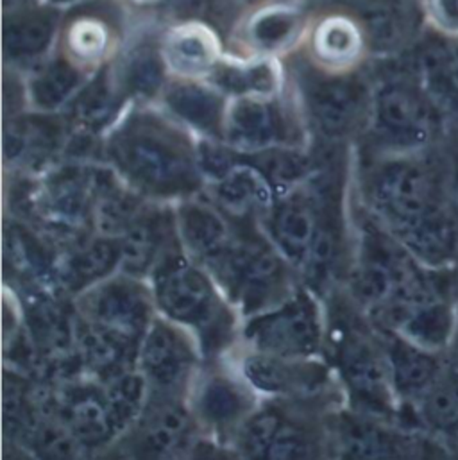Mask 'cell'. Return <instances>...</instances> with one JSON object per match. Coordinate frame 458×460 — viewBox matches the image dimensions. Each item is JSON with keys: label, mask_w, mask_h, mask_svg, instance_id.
Masks as SVG:
<instances>
[{"label": "cell", "mask_w": 458, "mask_h": 460, "mask_svg": "<svg viewBox=\"0 0 458 460\" xmlns=\"http://www.w3.org/2000/svg\"><path fill=\"white\" fill-rule=\"evenodd\" d=\"M360 207L419 263L450 270L458 263V225L448 172L428 153L374 158L360 180Z\"/></svg>", "instance_id": "6da1fadb"}, {"label": "cell", "mask_w": 458, "mask_h": 460, "mask_svg": "<svg viewBox=\"0 0 458 460\" xmlns=\"http://www.w3.org/2000/svg\"><path fill=\"white\" fill-rule=\"evenodd\" d=\"M101 162L151 203L178 205L207 190L199 138L160 104L129 106L102 138Z\"/></svg>", "instance_id": "7a4b0ae2"}, {"label": "cell", "mask_w": 458, "mask_h": 460, "mask_svg": "<svg viewBox=\"0 0 458 460\" xmlns=\"http://www.w3.org/2000/svg\"><path fill=\"white\" fill-rule=\"evenodd\" d=\"M326 349L344 396L353 412L400 423L401 407L392 389L380 330L355 305L344 288L324 299Z\"/></svg>", "instance_id": "3957f363"}, {"label": "cell", "mask_w": 458, "mask_h": 460, "mask_svg": "<svg viewBox=\"0 0 458 460\" xmlns=\"http://www.w3.org/2000/svg\"><path fill=\"white\" fill-rule=\"evenodd\" d=\"M158 315L187 330L205 364L228 360L240 346L242 319L217 279L187 256L169 252L149 278Z\"/></svg>", "instance_id": "277c9868"}, {"label": "cell", "mask_w": 458, "mask_h": 460, "mask_svg": "<svg viewBox=\"0 0 458 460\" xmlns=\"http://www.w3.org/2000/svg\"><path fill=\"white\" fill-rule=\"evenodd\" d=\"M342 398H261L234 439L242 460H333L331 418Z\"/></svg>", "instance_id": "5b68a950"}, {"label": "cell", "mask_w": 458, "mask_h": 460, "mask_svg": "<svg viewBox=\"0 0 458 460\" xmlns=\"http://www.w3.org/2000/svg\"><path fill=\"white\" fill-rule=\"evenodd\" d=\"M210 274L242 321L283 303L301 287L297 272L254 223H240L234 243Z\"/></svg>", "instance_id": "8992f818"}, {"label": "cell", "mask_w": 458, "mask_h": 460, "mask_svg": "<svg viewBox=\"0 0 458 460\" xmlns=\"http://www.w3.org/2000/svg\"><path fill=\"white\" fill-rule=\"evenodd\" d=\"M294 97L308 131L326 146L344 144L366 131L373 88L360 72H326L299 56L292 66Z\"/></svg>", "instance_id": "52a82bcc"}, {"label": "cell", "mask_w": 458, "mask_h": 460, "mask_svg": "<svg viewBox=\"0 0 458 460\" xmlns=\"http://www.w3.org/2000/svg\"><path fill=\"white\" fill-rule=\"evenodd\" d=\"M443 119L414 75L391 77L373 88L366 133L376 158L423 155L434 146Z\"/></svg>", "instance_id": "ba28073f"}, {"label": "cell", "mask_w": 458, "mask_h": 460, "mask_svg": "<svg viewBox=\"0 0 458 460\" xmlns=\"http://www.w3.org/2000/svg\"><path fill=\"white\" fill-rule=\"evenodd\" d=\"M238 348L283 358L324 357V301L301 283L283 303L242 321Z\"/></svg>", "instance_id": "9c48e42d"}, {"label": "cell", "mask_w": 458, "mask_h": 460, "mask_svg": "<svg viewBox=\"0 0 458 460\" xmlns=\"http://www.w3.org/2000/svg\"><path fill=\"white\" fill-rule=\"evenodd\" d=\"M439 439L421 429L340 407L331 418L333 460H452Z\"/></svg>", "instance_id": "30bf717a"}, {"label": "cell", "mask_w": 458, "mask_h": 460, "mask_svg": "<svg viewBox=\"0 0 458 460\" xmlns=\"http://www.w3.org/2000/svg\"><path fill=\"white\" fill-rule=\"evenodd\" d=\"M308 135L294 93L229 99L223 142L240 155L306 147Z\"/></svg>", "instance_id": "8fae6325"}, {"label": "cell", "mask_w": 458, "mask_h": 460, "mask_svg": "<svg viewBox=\"0 0 458 460\" xmlns=\"http://www.w3.org/2000/svg\"><path fill=\"white\" fill-rule=\"evenodd\" d=\"M124 0H79L65 7L57 50L90 74L111 65L129 43Z\"/></svg>", "instance_id": "7c38bea8"}, {"label": "cell", "mask_w": 458, "mask_h": 460, "mask_svg": "<svg viewBox=\"0 0 458 460\" xmlns=\"http://www.w3.org/2000/svg\"><path fill=\"white\" fill-rule=\"evenodd\" d=\"M201 436L189 398L151 393L142 414L101 460H180Z\"/></svg>", "instance_id": "4fadbf2b"}, {"label": "cell", "mask_w": 458, "mask_h": 460, "mask_svg": "<svg viewBox=\"0 0 458 460\" xmlns=\"http://www.w3.org/2000/svg\"><path fill=\"white\" fill-rule=\"evenodd\" d=\"M40 384L45 407L66 425L92 456L101 459L124 434L102 382L77 375Z\"/></svg>", "instance_id": "5bb4252c"}, {"label": "cell", "mask_w": 458, "mask_h": 460, "mask_svg": "<svg viewBox=\"0 0 458 460\" xmlns=\"http://www.w3.org/2000/svg\"><path fill=\"white\" fill-rule=\"evenodd\" d=\"M260 402L258 393L229 360L205 364L189 393V405L203 436L226 445H234Z\"/></svg>", "instance_id": "9a60e30c"}, {"label": "cell", "mask_w": 458, "mask_h": 460, "mask_svg": "<svg viewBox=\"0 0 458 460\" xmlns=\"http://www.w3.org/2000/svg\"><path fill=\"white\" fill-rule=\"evenodd\" d=\"M260 398H342L337 376L324 357L283 358L238 348L228 358Z\"/></svg>", "instance_id": "2e32d148"}, {"label": "cell", "mask_w": 458, "mask_h": 460, "mask_svg": "<svg viewBox=\"0 0 458 460\" xmlns=\"http://www.w3.org/2000/svg\"><path fill=\"white\" fill-rule=\"evenodd\" d=\"M72 301L79 317L135 344L158 317L149 281L126 272L113 274Z\"/></svg>", "instance_id": "e0dca14e"}, {"label": "cell", "mask_w": 458, "mask_h": 460, "mask_svg": "<svg viewBox=\"0 0 458 460\" xmlns=\"http://www.w3.org/2000/svg\"><path fill=\"white\" fill-rule=\"evenodd\" d=\"M205 358L196 339L178 324L158 315L144 335L137 369L153 394L189 398Z\"/></svg>", "instance_id": "ac0fdd59"}, {"label": "cell", "mask_w": 458, "mask_h": 460, "mask_svg": "<svg viewBox=\"0 0 458 460\" xmlns=\"http://www.w3.org/2000/svg\"><path fill=\"white\" fill-rule=\"evenodd\" d=\"M310 22L299 0H261L245 9L229 34L226 52L242 59H277L301 47Z\"/></svg>", "instance_id": "d6986e66"}, {"label": "cell", "mask_w": 458, "mask_h": 460, "mask_svg": "<svg viewBox=\"0 0 458 460\" xmlns=\"http://www.w3.org/2000/svg\"><path fill=\"white\" fill-rule=\"evenodd\" d=\"M324 167V164H322ZM322 167L299 189L277 196L260 219V230L301 279L312 254L322 214Z\"/></svg>", "instance_id": "ffe728a7"}, {"label": "cell", "mask_w": 458, "mask_h": 460, "mask_svg": "<svg viewBox=\"0 0 458 460\" xmlns=\"http://www.w3.org/2000/svg\"><path fill=\"white\" fill-rule=\"evenodd\" d=\"M70 128L65 115L22 110L5 117L4 158L18 174L36 178L57 165L66 151Z\"/></svg>", "instance_id": "44dd1931"}, {"label": "cell", "mask_w": 458, "mask_h": 460, "mask_svg": "<svg viewBox=\"0 0 458 460\" xmlns=\"http://www.w3.org/2000/svg\"><path fill=\"white\" fill-rule=\"evenodd\" d=\"M65 7L48 0L4 11L2 54L5 68L23 75L57 47Z\"/></svg>", "instance_id": "7402d4cb"}, {"label": "cell", "mask_w": 458, "mask_h": 460, "mask_svg": "<svg viewBox=\"0 0 458 460\" xmlns=\"http://www.w3.org/2000/svg\"><path fill=\"white\" fill-rule=\"evenodd\" d=\"M303 58L326 72H357L371 50L360 20L351 11H331L310 22Z\"/></svg>", "instance_id": "603a6c76"}, {"label": "cell", "mask_w": 458, "mask_h": 460, "mask_svg": "<svg viewBox=\"0 0 458 460\" xmlns=\"http://www.w3.org/2000/svg\"><path fill=\"white\" fill-rule=\"evenodd\" d=\"M176 231L183 251L208 272L228 254L240 223L228 217L207 194L174 205Z\"/></svg>", "instance_id": "cb8c5ba5"}, {"label": "cell", "mask_w": 458, "mask_h": 460, "mask_svg": "<svg viewBox=\"0 0 458 460\" xmlns=\"http://www.w3.org/2000/svg\"><path fill=\"white\" fill-rule=\"evenodd\" d=\"M120 243V272L147 279L160 261L181 247L174 205L149 203L142 216L119 236Z\"/></svg>", "instance_id": "d4e9b609"}, {"label": "cell", "mask_w": 458, "mask_h": 460, "mask_svg": "<svg viewBox=\"0 0 458 460\" xmlns=\"http://www.w3.org/2000/svg\"><path fill=\"white\" fill-rule=\"evenodd\" d=\"M160 49L171 77L176 79L208 81L228 54L225 38L198 22L167 23L160 32Z\"/></svg>", "instance_id": "484cf974"}, {"label": "cell", "mask_w": 458, "mask_h": 460, "mask_svg": "<svg viewBox=\"0 0 458 460\" xmlns=\"http://www.w3.org/2000/svg\"><path fill=\"white\" fill-rule=\"evenodd\" d=\"M158 104L194 137L223 142L229 97L210 81L171 77Z\"/></svg>", "instance_id": "4316f807"}, {"label": "cell", "mask_w": 458, "mask_h": 460, "mask_svg": "<svg viewBox=\"0 0 458 460\" xmlns=\"http://www.w3.org/2000/svg\"><path fill=\"white\" fill-rule=\"evenodd\" d=\"M380 335L392 389L403 416L405 411L412 409L434 387L445 369L448 353L428 351L394 332L380 330Z\"/></svg>", "instance_id": "83f0119b"}, {"label": "cell", "mask_w": 458, "mask_h": 460, "mask_svg": "<svg viewBox=\"0 0 458 460\" xmlns=\"http://www.w3.org/2000/svg\"><path fill=\"white\" fill-rule=\"evenodd\" d=\"M120 272L119 238L92 233L57 254L56 290L75 299L88 288Z\"/></svg>", "instance_id": "f1b7e54d"}, {"label": "cell", "mask_w": 458, "mask_h": 460, "mask_svg": "<svg viewBox=\"0 0 458 460\" xmlns=\"http://www.w3.org/2000/svg\"><path fill=\"white\" fill-rule=\"evenodd\" d=\"M111 70L119 88L131 106L158 104L167 83L171 81V74L160 49V34L153 36L145 32L129 41L111 63Z\"/></svg>", "instance_id": "f546056e"}, {"label": "cell", "mask_w": 458, "mask_h": 460, "mask_svg": "<svg viewBox=\"0 0 458 460\" xmlns=\"http://www.w3.org/2000/svg\"><path fill=\"white\" fill-rule=\"evenodd\" d=\"M93 75L56 49L22 75L25 108L63 115Z\"/></svg>", "instance_id": "4dcf8cb0"}, {"label": "cell", "mask_w": 458, "mask_h": 460, "mask_svg": "<svg viewBox=\"0 0 458 460\" xmlns=\"http://www.w3.org/2000/svg\"><path fill=\"white\" fill-rule=\"evenodd\" d=\"M205 194L234 223H260L277 198L265 176L240 155L219 180L207 185Z\"/></svg>", "instance_id": "1f68e13d"}, {"label": "cell", "mask_w": 458, "mask_h": 460, "mask_svg": "<svg viewBox=\"0 0 458 460\" xmlns=\"http://www.w3.org/2000/svg\"><path fill=\"white\" fill-rule=\"evenodd\" d=\"M387 332H394L428 351L448 353L457 339V292L436 296L410 306Z\"/></svg>", "instance_id": "d6a6232c"}, {"label": "cell", "mask_w": 458, "mask_h": 460, "mask_svg": "<svg viewBox=\"0 0 458 460\" xmlns=\"http://www.w3.org/2000/svg\"><path fill=\"white\" fill-rule=\"evenodd\" d=\"M412 75L443 117L458 115V40L434 32L416 52Z\"/></svg>", "instance_id": "836d02e7"}, {"label": "cell", "mask_w": 458, "mask_h": 460, "mask_svg": "<svg viewBox=\"0 0 458 460\" xmlns=\"http://www.w3.org/2000/svg\"><path fill=\"white\" fill-rule=\"evenodd\" d=\"M401 423L439 439L458 436V357L448 351L441 376L412 409L403 412Z\"/></svg>", "instance_id": "e575fe53"}, {"label": "cell", "mask_w": 458, "mask_h": 460, "mask_svg": "<svg viewBox=\"0 0 458 460\" xmlns=\"http://www.w3.org/2000/svg\"><path fill=\"white\" fill-rule=\"evenodd\" d=\"M208 81L229 99L272 97L283 93L288 83L279 59H242L229 54Z\"/></svg>", "instance_id": "d590c367"}, {"label": "cell", "mask_w": 458, "mask_h": 460, "mask_svg": "<svg viewBox=\"0 0 458 460\" xmlns=\"http://www.w3.org/2000/svg\"><path fill=\"white\" fill-rule=\"evenodd\" d=\"M36 460H101L92 456L41 398V411L18 441Z\"/></svg>", "instance_id": "8d00e7d4"}, {"label": "cell", "mask_w": 458, "mask_h": 460, "mask_svg": "<svg viewBox=\"0 0 458 460\" xmlns=\"http://www.w3.org/2000/svg\"><path fill=\"white\" fill-rule=\"evenodd\" d=\"M169 23L198 22L214 27L225 41L245 13L240 0H162L156 4Z\"/></svg>", "instance_id": "74e56055"}, {"label": "cell", "mask_w": 458, "mask_h": 460, "mask_svg": "<svg viewBox=\"0 0 458 460\" xmlns=\"http://www.w3.org/2000/svg\"><path fill=\"white\" fill-rule=\"evenodd\" d=\"M421 9L432 32L458 40V0H421Z\"/></svg>", "instance_id": "f35d334b"}, {"label": "cell", "mask_w": 458, "mask_h": 460, "mask_svg": "<svg viewBox=\"0 0 458 460\" xmlns=\"http://www.w3.org/2000/svg\"><path fill=\"white\" fill-rule=\"evenodd\" d=\"M180 460H242L233 445L201 436Z\"/></svg>", "instance_id": "ab89813d"}, {"label": "cell", "mask_w": 458, "mask_h": 460, "mask_svg": "<svg viewBox=\"0 0 458 460\" xmlns=\"http://www.w3.org/2000/svg\"><path fill=\"white\" fill-rule=\"evenodd\" d=\"M448 192H450V205L458 225V165L448 171Z\"/></svg>", "instance_id": "60d3db41"}, {"label": "cell", "mask_w": 458, "mask_h": 460, "mask_svg": "<svg viewBox=\"0 0 458 460\" xmlns=\"http://www.w3.org/2000/svg\"><path fill=\"white\" fill-rule=\"evenodd\" d=\"M4 460H36L22 445L4 441Z\"/></svg>", "instance_id": "b9f144b4"}, {"label": "cell", "mask_w": 458, "mask_h": 460, "mask_svg": "<svg viewBox=\"0 0 458 460\" xmlns=\"http://www.w3.org/2000/svg\"><path fill=\"white\" fill-rule=\"evenodd\" d=\"M34 2H40V0H2V7H4V11H7V9H14V7L34 4Z\"/></svg>", "instance_id": "7bdbcfd3"}, {"label": "cell", "mask_w": 458, "mask_h": 460, "mask_svg": "<svg viewBox=\"0 0 458 460\" xmlns=\"http://www.w3.org/2000/svg\"><path fill=\"white\" fill-rule=\"evenodd\" d=\"M124 2H129V4H145V5H156V4H160L162 0H124Z\"/></svg>", "instance_id": "ee69618b"}, {"label": "cell", "mask_w": 458, "mask_h": 460, "mask_svg": "<svg viewBox=\"0 0 458 460\" xmlns=\"http://www.w3.org/2000/svg\"><path fill=\"white\" fill-rule=\"evenodd\" d=\"M452 460H458V456H455V457H452Z\"/></svg>", "instance_id": "f6af8a7d"}, {"label": "cell", "mask_w": 458, "mask_h": 460, "mask_svg": "<svg viewBox=\"0 0 458 460\" xmlns=\"http://www.w3.org/2000/svg\"><path fill=\"white\" fill-rule=\"evenodd\" d=\"M457 306H458V290H457Z\"/></svg>", "instance_id": "bcb514c9"}]
</instances>
